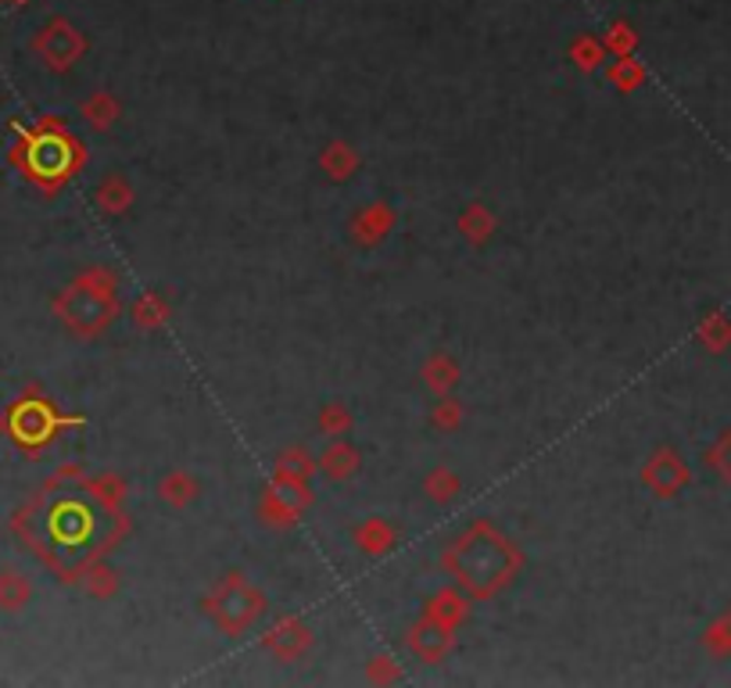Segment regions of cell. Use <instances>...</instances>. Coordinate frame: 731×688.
I'll return each instance as SVG.
<instances>
[{
    "label": "cell",
    "mask_w": 731,
    "mask_h": 688,
    "mask_svg": "<svg viewBox=\"0 0 731 688\" xmlns=\"http://www.w3.org/2000/svg\"><path fill=\"white\" fill-rule=\"evenodd\" d=\"M15 162L22 165V172H26L33 183L54 187V183L65 180L72 165H76V144H72L58 126L44 122V126L22 133V140L15 147Z\"/></svg>",
    "instance_id": "cell-1"
},
{
    "label": "cell",
    "mask_w": 731,
    "mask_h": 688,
    "mask_svg": "<svg viewBox=\"0 0 731 688\" xmlns=\"http://www.w3.org/2000/svg\"><path fill=\"white\" fill-rule=\"evenodd\" d=\"M4 430L26 452H36L54 438L58 416H54L51 405L40 402V398H19L15 405H11V413L4 416Z\"/></svg>",
    "instance_id": "cell-2"
},
{
    "label": "cell",
    "mask_w": 731,
    "mask_h": 688,
    "mask_svg": "<svg viewBox=\"0 0 731 688\" xmlns=\"http://www.w3.org/2000/svg\"><path fill=\"white\" fill-rule=\"evenodd\" d=\"M36 51L47 58V65L65 69L69 61L83 51V40L65 26V22H51V26H47L40 36H36Z\"/></svg>",
    "instance_id": "cell-3"
},
{
    "label": "cell",
    "mask_w": 731,
    "mask_h": 688,
    "mask_svg": "<svg viewBox=\"0 0 731 688\" xmlns=\"http://www.w3.org/2000/svg\"><path fill=\"white\" fill-rule=\"evenodd\" d=\"M685 481H689V470L678 463V456H671V452L649 466V484L660 491V495H674V491Z\"/></svg>",
    "instance_id": "cell-4"
},
{
    "label": "cell",
    "mask_w": 731,
    "mask_h": 688,
    "mask_svg": "<svg viewBox=\"0 0 731 688\" xmlns=\"http://www.w3.org/2000/svg\"><path fill=\"white\" fill-rule=\"evenodd\" d=\"M699 337H703V344L710 352H724L728 344H731V323L724 316H710L706 323L699 327Z\"/></svg>",
    "instance_id": "cell-5"
},
{
    "label": "cell",
    "mask_w": 731,
    "mask_h": 688,
    "mask_svg": "<svg viewBox=\"0 0 731 688\" xmlns=\"http://www.w3.org/2000/svg\"><path fill=\"white\" fill-rule=\"evenodd\" d=\"M26 595H29V588L19 581L15 570L0 574V606H4V610H19L22 602H26Z\"/></svg>",
    "instance_id": "cell-6"
},
{
    "label": "cell",
    "mask_w": 731,
    "mask_h": 688,
    "mask_svg": "<svg viewBox=\"0 0 731 688\" xmlns=\"http://www.w3.org/2000/svg\"><path fill=\"white\" fill-rule=\"evenodd\" d=\"M706 463H710V470L717 477H724V481L731 484V430L717 438V445L706 452Z\"/></svg>",
    "instance_id": "cell-7"
},
{
    "label": "cell",
    "mask_w": 731,
    "mask_h": 688,
    "mask_svg": "<svg viewBox=\"0 0 731 688\" xmlns=\"http://www.w3.org/2000/svg\"><path fill=\"white\" fill-rule=\"evenodd\" d=\"M706 649H710L714 656H728L731 653V613L717 621L710 631H706Z\"/></svg>",
    "instance_id": "cell-8"
},
{
    "label": "cell",
    "mask_w": 731,
    "mask_h": 688,
    "mask_svg": "<svg viewBox=\"0 0 731 688\" xmlns=\"http://www.w3.org/2000/svg\"><path fill=\"white\" fill-rule=\"evenodd\" d=\"M15 4H26V0H15Z\"/></svg>",
    "instance_id": "cell-9"
}]
</instances>
